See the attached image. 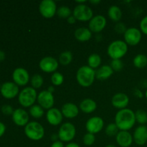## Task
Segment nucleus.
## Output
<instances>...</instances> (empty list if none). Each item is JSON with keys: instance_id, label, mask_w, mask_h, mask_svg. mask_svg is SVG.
<instances>
[{"instance_id": "aec40b11", "label": "nucleus", "mask_w": 147, "mask_h": 147, "mask_svg": "<svg viewBox=\"0 0 147 147\" xmlns=\"http://www.w3.org/2000/svg\"><path fill=\"white\" fill-rule=\"evenodd\" d=\"M118 144L121 147H129L133 143V136L127 131H120L116 136Z\"/></svg>"}, {"instance_id": "393cba45", "label": "nucleus", "mask_w": 147, "mask_h": 147, "mask_svg": "<svg viewBox=\"0 0 147 147\" xmlns=\"http://www.w3.org/2000/svg\"><path fill=\"white\" fill-rule=\"evenodd\" d=\"M108 16L113 22H119L121 19V9L118 6H111L108 10Z\"/></svg>"}, {"instance_id": "a19ab883", "label": "nucleus", "mask_w": 147, "mask_h": 147, "mask_svg": "<svg viewBox=\"0 0 147 147\" xmlns=\"http://www.w3.org/2000/svg\"><path fill=\"white\" fill-rule=\"evenodd\" d=\"M5 131H6V126L3 123L0 122V137L4 135V134L5 133Z\"/></svg>"}, {"instance_id": "473e14b6", "label": "nucleus", "mask_w": 147, "mask_h": 147, "mask_svg": "<svg viewBox=\"0 0 147 147\" xmlns=\"http://www.w3.org/2000/svg\"><path fill=\"white\" fill-rule=\"evenodd\" d=\"M43 84V78L40 75L35 74L32 77L31 85L32 87L34 89L40 88Z\"/></svg>"}, {"instance_id": "37998d69", "label": "nucleus", "mask_w": 147, "mask_h": 147, "mask_svg": "<svg viewBox=\"0 0 147 147\" xmlns=\"http://www.w3.org/2000/svg\"><path fill=\"white\" fill-rule=\"evenodd\" d=\"M65 147H80V146L78 144L74 143V142H70V143L67 144Z\"/></svg>"}, {"instance_id": "7ed1b4c3", "label": "nucleus", "mask_w": 147, "mask_h": 147, "mask_svg": "<svg viewBox=\"0 0 147 147\" xmlns=\"http://www.w3.org/2000/svg\"><path fill=\"white\" fill-rule=\"evenodd\" d=\"M128 51V45L123 40H115L109 45L107 53L112 60H121L126 55Z\"/></svg>"}, {"instance_id": "7c9ffc66", "label": "nucleus", "mask_w": 147, "mask_h": 147, "mask_svg": "<svg viewBox=\"0 0 147 147\" xmlns=\"http://www.w3.org/2000/svg\"><path fill=\"white\" fill-rule=\"evenodd\" d=\"M51 80L53 86H61L64 82V77H63V74L59 72H55L53 75L51 76Z\"/></svg>"}, {"instance_id": "f257e3e1", "label": "nucleus", "mask_w": 147, "mask_h": 147, "mask_svg": "<svg viewBox=\"0 0 147 147\" xmlns=\"http://www.w3.org/2000/svg\"><path fill=\"white\" fill-rule=\"evenodd\" d=\"M136 123L135 113L129 109L119 110L115 116V123L120 131H129Z\"/></svg>"}, {"instance_id": "ddd939ff", "label": "nucleus", "mask_w": 147, "mask_h": 147, "mask_svg": "<svg viewBox=\"0 0 147 147\" xmlns=\"http://www.w3.org/2000/svg\"><path fill=\"white\" fill-rule=\"evenodd\" d=\"M14 83L17 86H26L30 81V75L28 71L23 67H17L12 73Z\"/></svg>"}, {"instance_id": "0eeeda50", "label": "nucleus", "mask_w": 147, "mask_h": 147, "mask_svg": "<svg viewBox=\"0 0 147 147\" xmlns=\"http://www.w3.org/2000/svg\"><path fill=\"white\" fill-rule=\"evenodd\" d=\"M73 15L76 20L81 22L90 21L93 17V10L86 4H78L73 11Z\"/></svg>"}, {"instance_id": "4be33fe9", "label": "nucleus", "mask_w": 147, "mask_h": 147, "mask_svg": "<svg viewBox=\"0 0 147 147\" xmlns=\"http://www.w3.org/2000/svg\"><path fill=\"white\" fill-rule=\"evenodd\" d=\"M113 69L111 68L110 65H105L101 66L99 67L96 71V78L98 80L103 81L107 79H109L113 73Z\"/></svg>"}, {"instance_id": "6e6552de", "label": "nucleus", "mask_w": 147, "mask_h": 147, "mask_svg": "<svg viewBox=\"0 0 147 147\" xmlns=\"http://www.w3.org/2000/svg\"><path fill=\"white\" fill-rule=\"evenodd\" d=\"M57 6L53 0H43L39 5V11L46 19L53 18L57 13Z\"/></svg>"}, {"instance_id": "9d476101", "label": "nucleus", "mask_w": 147, "mask_h": 147, "mask_svg": "<svg viewBox=\"0 0 147 147\" xmlns=\"http://www.w3.org/2000/svg\"><path fill=\"white\" fill-rule=\"evenodd\" d=\"M103 126H104V122L103 119L99 116H93L90 118L86 123L87 131L93 134H96L101 131Z\"/></svg>"}, {"instance_id": "423d86ee", "label": "nucleus", "mask_w": 147, "mask_h": 147, "mask_svg": "<svg viewBox=\"0 0 147 147\" xmlns=\"http://www.w3.org/2000/svg\"><path fill=\"white\" fill-rule=\"evenodd\" d=\"M76 134V129L71 123H64L58 131V138L62 142H69L73 140Z\"/></svg>"}, {"instance_id": "bb28decb", "label": "nucleus", "mask_w": 147, "mask_h": 147, "mask_svg": "<svg viewBox=\"0 0 147 147\" xmlns=\"http://www.w3.org/2000/svg\"><path fill=\"white\" fill-rule=\"evenodd\" d=\"M101 57L99 55L96 54H91L88 57V66L93 69L98 68L101 64Z\"/></svg>"}, {"instance_id": "9b49d317", "label": "nucleus", "mask_w": 147, "mask_h": 147, "mask_svg": "<svg viewBox=\"0 0 147 147\" xmlns=\"http://www.w3.org/2000/svg\"><path fill=\"white\" fill-rule=\"evenodd\" d=\"M37 102L43 109H52L54 105L55 99L53 93H50L47 90H42L37 95Z\"/></svg>"}, {"instance_id": "f03ea898", "label": "nucleus", "mask_w": 147, "mask_h": 147, "mask_svg": "<svg viewBox=\"0 0 147 147\" xmlns=\"http://www.w3.org/2000/svg\"><path fill=\"white\" fill-rule=\"evenodd\" d=\"M96 79V71L88 65L80 67L76 73V80L82 87H90Z\"/></svg>"}, {"instance_id": "c756f323", "label": "nucleus", "mask_w": 147, "mask_h": 147, "mask_svg": "<svg viewBox=\"0 0 147 147\" xmlns=\"http://www.w3.org/2000/svg\"><path fill=\"white\" fill-rule=\"evenodd\" d=\"M57 15L61 19H67L72 15V11L66 6H61L57 9Z\"/></svg>"}, {"instance_id": "4c0bfd02", "label": "nucleus", "mask_w": 147, "mask_h": 147, "mask_svg": "<svg viewBox=\"0 0 147 147\" xmlns=\"http://www.w3.org/2000/svg\"><path fill=\"white\" fill-rule=\"evenodd\" d=\"M139 27H140V31L143 34L147 35V16L142 19L140 24H139Z\"/></svg>"}, {"instance_id": "dca6fc26", "label": "nucleus", "mask_w": 147, "mask_h": 147, "mask_svg": "<svg viewBox=\"0 0 147 147\" xmlns=\"http://www.w3.org/2000/svg\"><path fill=\"white\" fill-rule=\"evenodd\" d=\"M14 123L18 126H25L29 123V115L25 110L22 109H17L14 111L11 115Z\"/></svg>"}, {"instance_id": "5701e85b", "label": "nucleus", "mask_w": 147, "mask_h": 147, "mask_svg": "<svg viewBox=\"0 0 147 147\" xmlns=\"http://www.w3.org/2000/svg\"><path fill=\"white\" fill-rule=\"evenodd\" d=\"M97 109V103L90 98H86L80 103V111L85 113H91Z\"/></svg>"}, {"instance_id": "2f4dec72", "label": "nucleus", "mask_w": 147, "mask_h": 147, "mask_svg": "<svg viewBox=\"0 0 147 147\" xmlns=\"http://www.w3.org/2000/svg\"><path fill=\"white\" fill-rule=\"evenodd\" d=\"M136 121L142 125H144L147 123V113L143 110H138L135 112Z\"/></svg>"}, {"instance_id": "a211bd4d", "label": "nucleus", "mask_w": 147, "mask_h": 147, "mask_svg": "<svg viewBox=\"0 0 147 147\" xmlns=\"http://www.w3.org/2000/svg\"><path fill=\"white\" fill-rule=\"evenodd\" d=\"M129 103V98L126 93H118L113 96L111 99V103L113 107L118 109H126Z\"/></svg>"}, {"instance_id": "6ab92c4d", "label": "nucleus", "mask_w": 147, "mask_h": 147, "mask_svg": "<svg viewBox=\"0 0 147 147\" xmlns=\"http://www.w3.org/2000/svg\"><path fill=\"white\" fill-rule=\"evenodd\" d=\"M133 139L139 146H143L147 142V127L144 125L138 126L134 131Z\"/></svg>"}, {"instance_id": "4468645a", "label": "nucleus", "mask_w": 147, "mask_h": 147, "mask_svg": "<svg viewBox=\"0 0 147 147\" xmlns=\"http://www.w3.org/2000/svg\"><path fill=\"white\" fill-rule=\"evenodd\" d=\"M106 19L103 15L94 16L91 20L89 21L88 29L95 33H99L104 30L106 26Z\"/></svg>"}, {"instance_id": "72a5a7b5", "label": "nucleus", "mask_w": 147, "mask_h": 147, "mask_svg": "<svg viewBox=\"0 0 147 147\" xmlns=\"http://www.w3.org/2000/svg\"><path fill=\"white\" fill-rule=\"evenodd\" d=\"M119 132V128L115 123H109L106 128V134L109 136H114L118 134Z\"/></svg>"}, {"instance_id": "2eb2a0df", "label": "nucleus", "mask_w": 147, "mask_h": 147, "mask_svg": "<svg viewBox=\"0 0 147 147\" xmlns=\"http://www.w3.org/2000/svg\"><path fill=\"white\" fill-rule=\"evenodd\" d=\"M1 93L4 98L7 99H12L20 93L19 87L12 82H7L1 86Z\"/></svg>"}, {"instance_id": "f3484780", "label": "nucleus", "mask_w": 147, "mask_h": 147, "mask_svg": "<svg viewBox=\"0 0 147 147\" xmlns=\"http://www.w3.org/2000/svg\"><path fill=\"white\" fill-rule=\"evenodd\" d=\"M63 113L61 111L56 108H52L47 111L46 113V119L47 122L52 126H57L60 124L63 121Z\"/></svg>"}, {"instance_id": "58836bf2", "label": "nucleus", "mask_w": 147, "mask_h": 147, "mask_svg": "<svg viewBox=\"0 0 147 147\" xmlns=\"http://www.w3.org/2000/svg\"><path fill=\"white\" fill-rule=\"evenodd\" d=\"M1 112L4 113V115H7V116H9V115H12L13 112H14V110H13L12 107L9 105H4L1 107Z\"/></svg>"}, {"instance_id": "c9c22d12", "label": "nucleus", "mask_w": 147, "mask_h": 147, "mask_svg": "<svg viewBox=\"0 0 147 147\" xmlns=\"http://www.w3.org/2000/svg\"><path fill=\"white\" fill-rule=\"evenodd\" d=\"M111 67L113 69V71L119 72L123 69V62L121 60H112L111 62Z\"/></svg>"}, {"instance_id": "a18cd8bd", "label": "nucleus", "mask_w": 147, "mask_h": 147, "mask_svg": "<svg viewBox=\"0 0 147 147\" xmlns=\"http://www.w3.org/2000/svg\"><path fill=\"white\" fill-rule=\"evenodd\" d=\"M47 91L48 92H50V93H53V92L55 91V88H54V86H49L48 87V88H47Z\"/></svg>"}, {"instance_id": "412c9836", "label": "nucleus", "mask_w": 147, "mask_h": 147, "mask_svg": "<svg viewBox=\"0 0 147 147\" xmlns=\"http://www.w3.org/2000/svg\"><path fill=\"white\" fill-rule=\"evenodd\" d=\"M61 112L63 116L67 119H74L79 113V109L73 103H66L62 106Z\"/></svg>"}, {"instance_id": "1a4fd4ad", "label": "nucleus", "mask_w": 147, "mask_h": 147, "mask_svg": "<svg viewBox=\"0 0 147 147\" xmlns=\"http://www.w3.org/2000/svg\"><path fill=\"white\" fill-rule=\"evenodd\" d=\"M124 42L130 46H136L142 40V32L136 27H130L123 34Z\"/></svg>"}, {"instance_id": "a878e982", "label": "nucleus", "mask_w": 147, "mask_h": 147, "mask_svg": "<svg viewBox=\"0 0 147 147\" xmlns=\"http://www.w3.org/2000/svg\"><path fill=\"white\" fill-rule=\"evenodd\" d=\"M133 63L137 68H144L147 65V56L143 54H139L134 58Z\"/></svg>"}, {"instance_id": "49530a36", "label": "nucleus", "mask_w": 147, "mask_h": 147, "mask_svg": "<svg viewBox=\"0 0 147 147\" xmlns=\"http://www.w3.org/2000/svg\"><path fill=\"white\" fill-rule=\"evenodd\" d=\"M57 138H58V135H57V134H53L51 136V139L53 141H54V142H57Z\"/></svg>"}, {"instance_id": "79ce46f5", "label": "nucleus", "mask_w": 147, "mask_h": 147, "mask_svg": "<svg viewBox=\"0 0 147 147\" xmlns=\"http://www.w3.org/2000/svg\"><path fill=\"white\" fill-rule=\"evenodd\" d=\"M67 22L69 23V24H75V23H76V19L75 18L74 16L71 15L70 17H68V18L67 19Z\"/></svg>"}, {"instance_id": "3c124183", "label": "nucleus", "mask_w": 147, "mask_h": 147, "mask_svg": "<svg viewBox=\"0 0 147 147\" xmlns=\"http://www.w3.org/2000/svg\"><path fill=\"white\" fill-rule=\"evenodd\" d=\"M1 85H0V89H1Z\"/></svg>"}, {"instance_id": "b1692460", "label": "nucleus", "mask_w": 147, "mask_h": 147, "mask_svg": "<svg viewBox=\"0 0 147 147\" xmlns=\"http://www.w3.org/2000/svg\"><path fill=\"white\" fill-rule=\"evenodd\" d=\"M75 37L80 42H87L92 37V32L86 27H80L75 31Z\"/></svg>"}, {"instance_id": "f704fd0d", "label": "nucleus", "mask_w": 147, "mask_h": 147, "mask_svg": "<svg viewBox=\"0 0 147 147\" xmlns=\"http://www.w3.org/2000/svg\"><path fill=\"white\" fill-rule=\"evenodd\" d=\"M95 141H96V137H95V135L93 134L87 133L83 136V144L86 146H91L95 143Z\"/></svg>"}, {"instance_id": "de8ad7c7", "label": "nucleus", "mask_w": 147, "mask_h": 147, "mask_svg": "<svg viewBox=\"0 0 147 147\" xmlns=\"http://www.w3.org/2000/svg\"><path fill=\"white\" fill-rule=\"evenodd\" d=\"M89 2L90 3V4H98L99 3H100V0H90V1H89Z\"/></svg>"}, {"instance_id": "39448f33", "label": "nucleus", "mask_w": 147, "mask_h": 147, "mask_svg": "<svg viewBox=\"0 0 147 147\" xmlns=\"http://www.w3.org/2000/svg\"><path fill=\"white\" fill-rule=\"evenodd\" d=\"M37 98V91L32 87L24 88L19 93V103L24 108L31 107L33 105H34V103Z\"/></svg>"}, {"instance_id": "20e7f679", "label": "nucleus", "mask_w": 147, "mask_h": 147, "mask_svg": "<svg viewBox=\"0 0 147 147\" xmlns=\"http://www.w3.org/2000/svg\"><path fill=\"white\" fill-rule=\"evenodd\" d=\"M24 134L28 139L32 141H39L44 137L45 129L38 122H29L24 127Z\"/></svg>"}, {"instance_id": "09e8293b", "label": "nucleus", "mask_w": 147, "mask_h": 147, "mask_svg": "<svg viewBox=\"0 0 147 147\" xmlns=\"http://www.w3.org/2000/svg\"><path fill=\"white\" fill-rule=\"evenodd\" d=\"M106 147H116V146H115L114 145H111V144H109V145H107V146H106Z\"/></svg>"}, {"instance_id": "8fccbe9b", "label": "nucleus", "mask_w": 147, "mask_h": 147, "mask_svg": "<svg viewBox=\"0 0 147 147\" xmlns=\"http://www.w3.org/2000/svg\"><path fill=\"white\" fill-rule=\"evenodd\" d=\"M145 95H146V98H147V90H146V94H145Z\"/></svg>"}, {"instance_id": "cd10ccee", "label": "nucleus", "mask_w": 147, "mask_h": 147, "mask_svg": "<svg viewBox=\"0 0 147 147\" xmlns=\"http://www.w3.org/2000/svg\"><path fill=\"white\" fill-rule=\"evenodd\" d=\"M73 60V54L70 51H64L59 56V63L63 65H68Z\"/></svg>"}, {"instance_id": "c03bdc74", "label": "nucleus", "mask_w": 147, "mask_h": 147, "mask_svg": "<svg viewBox=\"0 0 147 147\" xmlns=\"http://www.w3.org/2000/svg\"><path fill=\"white\" fill-rule=\"evenodd\" d=\"M5 59V53L3 51L0 50V62L3 61Z\"/></svg>"}, {"instance_id": "f8f14e48", "label": "nucleus", "mask_w": 147, "mask_h": 147, "mask_svg": "<svg viewBox=\"0 0 147 147\" xmlns=\"http://www.w3.org/2000/svg\"><path fill=\"white\" fill-rule=\"evenodd\" d=\"M59 65L57 60L55 57L47 56L42 59L39 63V67L42 71L45 73H50L55 72Z\"/></svg>"}, {"instance_id": "ea45409f", "label": "nucleus", "mask_w": 147, "mask_h": 147, "mask_svg": "<svg viewBox=\"0 0 147 147\" xmlns=\"http://www.w3.org/2000/svg\"><path fill=\"white\" fill-rule=\"evenodd\" d=\"M50 147H65V146H64V144H63V143L61 142V141H57V142H53Z\"/></svg>"}, {"instance_id": "c85d7f7f", "label": "nucleus", "mask_w": 147, "mask_h": 147, "mask_svg": "<svg viewBox=\"0 0 147 147\" xmlns=\"http://www.w3.org/2000/svg\"><path fill=\"white\" fill-rule=\"evenodd\" d=\"M45 111L40 105H33L30 109V114L34 119H40L44 116Z\"/></svg>"}, {"instance_id": "e433bc0d", "label": "nucleus", "mask_w": 147, "mask_h": 147, "mask_svg": "<svg viewBox=\"0 0 147 147\" xmlns=\"http://www.w3.org/2000/svg\"><path fill=\"white\" fill-rule=\"evenodd\" d=\"M114 30L117 33H119V34H124L125 32L126 31L127 29H126V25H125L123 23L120 22L117 23V24H116V26H115L114 27Z\"/></svg>"}]
</instances>
